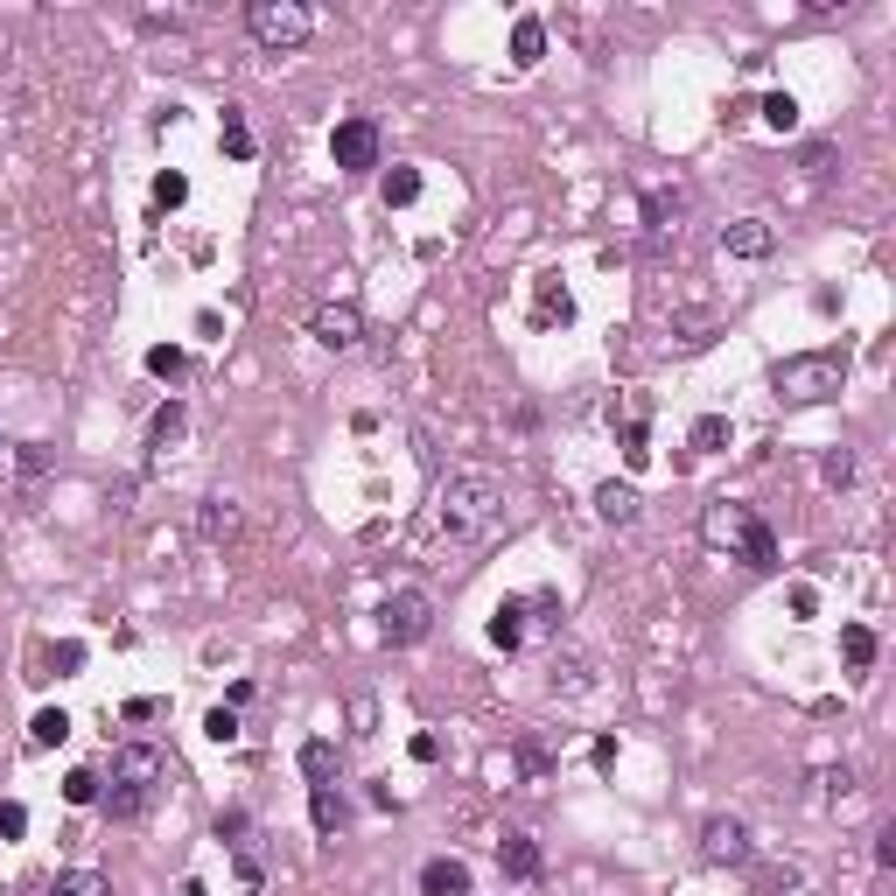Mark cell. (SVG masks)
Masks as SVG:
<instances>
[{
  "mask_svg": "<svg viewBox=\"0 0 896 896\" xmlns=\"http://www.w3.org/2000/svg\"><path fill=\"white\" fill-rule=\"evenodd\" d=\"M29 833V806L22 798H0V841H22Z\"/></svg>",
  "mask_w": 896,
  "mask_h": 896,
  "instance_id": "cell-31",
  "label": "cell"
},
{
  "mask_svg": "<svg viewBox=\"0 0 896 896\" xmlns=\"http://www.w3.org/2000/svg\"><path fill=\"white\" fill-rule=\"evenodd\" d=\"M224 155H232V162H253V133H245V120H239L232 106H224Z\"/></svg>",
  "mask_w": 896,
  "mask_h": 896,
  "instance_id": "cell-29",
  "label": "cell"
},
{
  "mask_svg": "<svg viewBox=\"0 0 896 896\" xmlns=\"http://www.w3.org/2000/svg\"><path fill=\"white\" fill-rule=\"evenodd\" d=\"M64 735H70V715H64V708H43V715L29 721V742H35V750H56Z\"/></svg>",
  "mask_w": 896,
  "mask_h": 896,
  "instance_id": "cell-23",
  "label": "cell"
},
{
  "mask_svg": "<svg viewBox=\"0 0 896 896\" xmlns=\"http://www.w3.org/2000/svg\"><path fill=\"white\" fill-rule=\"evenodd\" d=\"M756 112H764V126H771V133H792V126H798V99H792V91H771V99L756 106Z\"/></svg>",
  "mask_w": 896,
  "mask_h": 896,
  "instance_id": "cell-26",
  "label": "cell"
},
{
  "mask_svg": "<svg viewBox=\"0 0 896 896\" xmlns=\"http://www.w3.org/2000/svg\"><path fill=\"white\" fill-rule=\"evenodd\" d=\"M301 777H309V785H336V742L330 735L301 742Z\"/></svg>",
  "mask_w": 896,
  "mask_h": 896,
  "instance_id": "cell-18",
  "label": "cell"
},
{
  "mask_svg": "<svg viewBox=\"0 0 896 896\" xmlns=\"http://www.w3.org/2000/svg\"><path fill=\"white\" fill-rule=\"evenodd\" d=\"M498 869L511 875V883H532V875H540V841H532L526 827H511L498 841Z\"/></svg>",
  "mask_w": 896,
  "mask_h": 896,
  "instance_id": "cell-11",
  "label": "cell"
},
{
  "mask_svg": "<svg viewBox=\"0 0 896 896\" xmlns=\"http://www.w3.org/2000/svg\"><path fill=\"white\" fill-rule=\"evenodd\" d=\"M218 841L232 854H253V812H218Z\"/></svg>",
  "mask_w": 896,
  "mask_h": 896,
  "instance_id": "cell-24",
  "label": "cell"
},
{
  "mask_svg": "<svg viewBox=\"0 0 896 896\" xmlns=\"http://www.w3.org/2000/svg\"><path fill=\"white\" fill-rule=\"evenodd\" d=\"M309 819H316V833H343L351 827V798L336 785H309Z\"/></svg>",
  "mask_w": 896,
  "mask_h": 896,
  "instance_id": "cell-14",
  "label": "cell"
},
{
  "mask_svg": "<svg viewBox=\"0 0 896 896\" xmlns=\"http://www.w3.org/2000/svg\"><path fill=\"white\" fill-rule=\"evenodd\" d=\"M378 197H386V211H407L413 197H421V168H386V182H378Z\"/></svg>",
  "mask_w": 896,
  "mask_h": 896,
  "instance_id": "cell-19",
  "label": "cell"
},
{
  "mask_svg": "<svg viewBox=\"0 0 896 896\" xmlns=\"http://www.w3.org/2000/svg\"><path fill=\"white\" fill-rule=\"evenodd\" d=\"M182 896H211V889H203V883H197V875H189V883H182Z\"/></svg>",
  "mask_w": 896,
  "mask_h": 896,
  "instance_id": "cell-45",
  "label": "cell"
},
{
  "mask_svg": "<svg viewBox=\"0 0 896 896\" xmlns=\"http://www.w3.org/2000/svg\"><path fill=\"white\" fill-rule=\"evenodd\" d=\"M819 476H827L833 490H848V484H854V455H848V449H827V463H819Z\"/></svg>",
  "mask_w": 896,
  "mask_h": 896,
  "instance_id": "cell-32",
  "label": "cell"
},
{
  "mask_svg": "<svg viewBox=\"0 0 896 896\" xmlns=\"http://www.w3.org/2000/svg\"><path fill=\"white\" fill-rule=\"evenodd\" d=\"M792 889H798L792 869H777V875H764V883H756V896H792Z\"/></svg>",
  "mask_w": 896,
  "mask_h": 896,
  "instance_id": "cell-40",
  "label": "cell"
},
{
  "mask_svg": "<svg viewBox=\"0 0 896 896\" xmlns=\"http://www.w3.org/2000/svg\"><path fill=\"white\" fill-rule=\"evenodd\" d=\"M875 869H896V827L875 833Z\"/></svg>",
  "mask_w": 896,
  "mask_h": 896,
  "instance_id": "cell-41",
  "label": "cell"
},
{
  "mask_svg": "<svg viewBox=\"0 0 896 896\" xmlns=\"http://www.w3.org/2000/svg\"><path fill=\"white\" fill-rule=\"evenodd\" d=\"M182 428H189V407H182V399H162L155 421H147V449H176Z\"/></svg>",
  "mask_w": 896,
  "mask_h": 896,
  "instance_id": "cell-17",
  "label": "cell"
},
{
  "mask_svg": "<svg viewBox=\"0 0 896 896\" xmlns=\"http://www.w3.org/2000/svg\"><path fill=\"white\" fill-rule=\"evenodd\" d=\"M0 449H8V442H0Z\"/></svg>",
  "mask_w": 896,
  "mask_h": 896,
  "instance_id": "cell-46",
  "label": "cell"
},
{
  "mask_svg": "<svg viewBox=\"0 0 896 896\" xmlns=\"http://www.w3.org/2000/svg\"><path fill=\"white\" fill-rule=\"evenodd\" d=\"M490 644H498V652H519V644H526V596H511V602L490 609Z\"/></svg>",
  "mask_w": 896,
  "mask_h": 896,
  "instance_id": "cell-15",
  "label": "cell"
},
{
  "mask_svg": "<svg viewBox=\"0 0 896 896\" xmlns=\"http://www.w3.org/2000/svg\"><path fill=\"white\" fill-rule=\"evenodd\" d=\"M596 519H602V526H631V519H638V490L609 476V484L596 490Z\"/></svg>",
  "mask_w": 896,
  "mask_h": 896,
  "instance_id": "cell-16",
  "label": "cell"
},
{
  "mask_svg": "<svg viewBox=\"0 0 896 896\" xmlns=\"http://www.w3.org/2000/svg\"><path fill=\"white\" fill-rule=\"evenodd\" d=\"M309 330H316L322 351H357V343H365V309H357V301H322L309 316Z\"/></svg>",
  "mask_w": 896,
  "mask_h": 896,
  "instance_id": "cell-8",
  "label": "cell"
},
{
  "mask_svg": "<svg viewBox=\"0 0 896 896\" xmlns=\"http://www.w3.org/2000/svg\"><path fill=\"white\" fill-rule=\"evenodd\" d=\"M505 484L490 469H455L442 490V532L455 546H490L505 532Z\"/></svg>",
  "mask_w": 896,
  "mask_h": 896,
  "instance_id": "cell-1",
  "label": "cell"
},
{
  "mask_svg": "<svg viewBox=\"0 0 896 896\" xmlns=\"http://www.w3.org/2000/svg\"><path fill=\"white\" fill-rule=\"evenodd\" d=\"M245 29H253V43L259 49H301L316 35V14L301 8V0H253V8H245Z\"/></svg>",
  "mask_w": 896,
  "mask_h": 896,
  "instance_id": "cell-5",
  "label": "cell"
},
{
  "mask_svg": "<svg viewBox=\"0 0 896 896\" xmlns=\"http://www.w3.org/2000/svg\"><path fill=\"white\" fill-rule=\"evenodd\" d=\"M519 771L526 777H546V750H540V742H519Z\"/></svg>",
  "mask_w": 896,
  "mask_h": 896,
  "instance_id": "cell-38",
  "label": "cell"
},
{
  "mask_svg": "<svg viewBox=\"0 0 896 896\" xmlns=\"http://www.w3.org/2000/svg\"><path fill=\"white\" fill-rule=\"evenodd\" d=\"M848 386V351L833 343V351H792L771 365V392L785 399V407H827V399H841Z\"/></svg>",
  "mask_w": 896,
  "mask_h": 896,
  "instance_id": "cell-3",
  "label": "cell"
},
{
  "mask_svg": "<svg viewBox=\"0 0 896 896\" xmlns=\"http://www.w3.org/2000/svg\"><path fill=\"white\" fill-rule=\"evenodd\" d=\"M729 442V421H721V413H700L694 421V449H721Z\"/></svg>",
  "mask_w": 896,
  "mask_h": 896,
  "instance_id": "cell-35",
  "label": "cell"
},
{
  "mask_svg": "<svg viewBox=\"0 0 896 896\" xmlns=\"http://www.w3.org/2000/svg\"><path fill=\"white\" fill-rule=\"evenodd\" d=\"M434 631V596L428 588H392L386 609H378V638L392 644V652H407V644H421Z\"/></svg>",
  "mask_w": 896,
  "mask_h": 896,
  "instance_id": "cell-6",
  "label": "cell"
},
{
  "mask_svg": "<svg viewBox=\"0 0 896 896\" xmlns=\"http://www.w3.org/2000/svg\"><path fill=\"white\" fill-rule=\"evenodd\" d=\"M330 155H336L343 176H365V168H378V126H372V120H336Z\"/></svg>",
  "mask_w": 896,
  "mask_h": 896,
  "instance_id": "cell-9",
  "label": "cell"
},
{
  "mask_svg": "<svg viewBox=\"0 0 896 896\" xmlns=\"http://www.w3.org/2000/svg\"><path fill=\"white\" fill-rule=\"evenodd\" d=\"M99 792H106L99 771H70V777H64V798H70V806H99Z\"/></svg>",
  "mask_w": 896,
  "mask_h": 896,
  "instance_id": "cell-28",
  "label": "cell"
},
{
  "mask_svg": "<svg viewBox=\"0 0 896 896\" xmlns=\"http://www.w3.org/2000/svg\"><path fill=\"white\" fill-rule=\"evenodd\" d=\"M351 735H372V700H351Z\"/></svg>",
  "mask_w": 896,
  "mask_h": 896,
  "instance_id": "cell-44",
  "label": "cell"
},
{
  "mask_svg": "<svg viewBox=\"0 0 896 896\" xmlns=\"http://www.w3.org/2000/svg\"><path fill=\"white\" fill-rule=\"evenodd\" d=\"M421 896H469V862H455V854H434L421 869Z\"/></svg>",
  "mask_w": 896,
  "mask_h": 896,
  "instance_id": "cell-12",
  "label": "cell"
},
{
  "mask_svg": "<svg viewBox=\"0 0 896 896\" xmlns=\"http://www.w3.org/2000/svg\"><path fill=\"white\" fill-rule=\"evenodd\" d=\"M623 455H631V463H644V455H652V449H644V421L623 428Z\"/></svg>",
  "mask_w": 896,
  "mask_h": 896,
  "instance_id": "cell-42",
  "label": "cell"
},
{
  "mask_svg": "<svg viewBox=\"0 0 896 896\" xmlns=\"http://www.w3.org/2000/svg\"><path fill=\"white\" fill-rule=\"evenodd\" d=\"M197 532H203L211 546H232V540H239V505H232V498H203V505H197Z\"/></svg>",
  "mask_w": 896,
  "mask_h": 896,
  "instance_id": "cell-13",
  "label": "cell"
},
{
  "mask_svg": "<svg viewBox=\"0 0 896 896\" xmlns=\"http://www.w3.org/2000/svg\"><path fill=\"white\" fill-rule=\"evenodd\" d=\"M14 463H22V476H29V484H35V476H43V469H49V449H35V442H29L22 455H14Z\"/></svg>",
  "mask_w": 896,
  "mask_h": 896,
  "instance_id": "cell-39",
  "label": "cell"
},
{
  "mask_svg": "<svg viewBox=\"0 0 896 896\" xmlns=\"http://www.w3.org/2000/svg\"><path fill=\"white\" fill-rule=\"evenodd\" d=\"M700 540L715 546V554H729L742 567H756V575H771L777 567V540H771V526L756 519L742 498H715L708 511H700Z\"/></svg>",
  "mask_w": 896,
  "mask_h": 896,
  "instance_id": "cell-2",
  "label": "cell"
},
{
  "mask_svg": "<svg viewBox=\"0 0 896 896\" xmlns=\"http://www.w3.org/2000/svg\"><path fill=\"white\" fill-rule=\"evenodd\" d=\"M511 56H519V64H540V56H546V22H532V14H526V22L511 29Z\"/></svg>",
  "mask_w": 896,
  "mask_h": 896,
  "instance_id": "cell-22",
  "label": "cell"
},
{
  "mask_svg": "<svg viewBox=\"0 0 896 896\" xmlns=\"http://www.w3.org/2000/svg\"><path fill=\"white\" fill-rule=\"evenodd\" d=\"M841 652H848V665H862V673H869V665H875V631H869V623H848Z\"/></svg>",
  "mask_w": 896,
  "mask_h": 896,
  "instance_id": "cell-27",
  "label": "cell"
},
{
  "mask_svg": "<svg viewBox=\"0 0 896 896\" xmlns=\"http://www.w3.org/2000/svg\"><path fill=\"white\" fill-rule=\"evenodd\" d=\"M554 316L567 322V288H561L554 274H546V280H540V322H554Z\"/></svg>",
  "mask_w": 896,
  "mask_h": 896,
  "instance_id": "cell-34",
  "label": "cell"
},
{
  "mask_svg": "<svg viewBox=\"0 0 896 896\" xmlns=\"http://www.w3.org/2000/svg\"><path fill=\"white\" fill-rule=\"evenodd\" d=\"M679 211H686L679 189H644V224H652V232H673Z\"/></svg>",
  "mask_w": 896,
  "mask_h": 896,
  "instance_id": "cell-20",
  "label": "cell"
},
{
  "mask_svg": "<svg viewBox=\"0 0 896 896\" xmlns=\"http://www.w3.org/2000/svg\"><path fill=\"white\" fill-rule=\"evenodd\" d=\"M155 203H162V211H176V203H189V182L176 176V168H162V176H155Z\"/></svg>",
  "mask_w": 896,
  "mask_h": 896,
  "instance_id": "cell-33",
  "label": "cell"
},
{
  "mask_svg": "<svg viewBox=\"0 0 896 896\" xmlns=\"http://www.w3.org/2000/svg\"><path fill=\"white\" fill-rule=\"evenodd\" d=\"M750 827H742L735 812H715L708 827H700V862H715V869H750Z\"/></svg>",
  "mask_w": 896,
  "mask_h": 896,
  "instance_id": "cell-7",
  "label": "cell"
},
{
  "mask_svg": "<svg viewBox=\"0 0 896 896\" xmlns=\"http://www.w3.org/2000/svg\"><path fill=\"white\" fill-rule=\"evenodd\" d=\"M162 777H168V756L155 742H120V750H112V792H99L106 819H141L155 806Z\"/></svg>",
  "mask_w": 896,
  "mask_h": 896,
  "instance_id": "cell-4",
  "label": "cell"
},
{
  "mask_svg": "<svg viewBox=\"0 0 896 896\" xmlns=\"http://www.w3.org/2000/svg\"><path fill=\"white\" fill-rule=\"evenodd\" d=\"M203 735H211V742H232V735H239V715H232V708H211V715H203Z\"/></svg>",
  "mask_w": 896,
  "mask_h": 896,
  "instance_id": "cell-37",
  "label": "cell"
},
{
  "mask_svg": "<svg viewBox=\"0 0 896 896\" xmlns=\"http://www.w3.org/2000/svg\"><path fill=\"white\" fill-rule=\"evenodd\" d=\"M147 372H155V378H182L189 357L176 351V343H155V351H147Z\"/></svg>",
  "mask_w": 896,
  "mask_h": 896,
  "instance_id": "cell-30",
  "label": "cell"
},
{
  "mask_svg": "<svg viewBox=\"0 0 896 896\" xmlns=\"http://www.w3.org/2000/svg\"><path fill=\"white\" fill-rule=\"evenodd\" d=\"M721 253H729V259H771V224H764V218L721 224Z\"/></svg>",
  "mask_w": 896,
  "mask_h": 896,
  "instance_id": "cell-10",
  "label": "cell"
},
{
  "mask_svg": "<svg viewBox=\"0 0 896 896\" xmlns=\"http://www.w3.org/2000/svg\"><path fill=\"white\" fill-rule=\"evenodd\" d=\"M49 896H112V883H106L99 869H64V875L49 883Z\"/></svg>",
  "mask_w": 896,
  "mask_h": 896,
  "instance_id": "cell-21",
  "label": "cell"
},
{
  "mask_svg": "<svg viewBox=\"0 0 896 896\" xmlns=\"http://www.w3.org/2000/svg\"><path fill=\"white\" fill-rule=\"evenodd\" d=\"M442 756V735H413V764H434Z\"/></svg>",
  "mask_w": 896,
  "mask_h": 896,
  "instance_id": "cell-43",
  "label": "cell"
},
{
  "mask_svg": "<svg viewBox=\"0 0 896 896\" xmlns=\"http://www.w3.org/2000/svg\"><path fill=\"white\" fill-rule=\"evenodd\" d=\"M78 665H85V644H78V638H64V644L49 652V673H56V679H64V673H78Z\"/></svg>",
  "mask_w": 896,
  "mask_h": 896,
  "instance_id": "cell-36",
  "label": "cell"
},
{
  "mask_svg": "<svg viewBox=\"0 0 896 896\" xmlns=\"http://www.w3.org/2000/svg\"><path fill=\"white\" fill-rule=\"evenodd\" d=\"M588 686V659L582 652H554V694H582Z\"/></svg>",
  "mask_w": 896,
  "mask_h": 896,
  "instance_id": "cell-25",
  "label": "cell"
}]
</instances>
